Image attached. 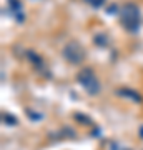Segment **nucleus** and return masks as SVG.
Masks as SVG:
<instances>
[{
    "instance_id": "nucleus-4",
    "label": "nucleus",
    "mask_w": 143,
    "mask_h": 150,
    "mask_svg": "<svg viewBox=\"0 0 143 150\" xmlns=\"http://www.w3.org/2000/svg\"><path fill=\"white\" fill-rule=\"evenodd\" d=\"M8 8H10V12L15 15V20L17 22H22L23 20V13H22V2L20 0H8Z\"/></svg>"
},
{
    "instance_id": "nucleus-7",
    "label": "nucleus",
    "mask_w": 143,
    "mask_h": 150,
    "mask_svg": "<svg viewBox=\"0 0 143 150\" xmlns=\"http://www.w3.org/2000/svg\"><path fill=\"white\" fill-rule=\"evenodd\" d=\"M117 10H118V8H117V5H111V7H108V13H110V15H111V13H117Z\"/></svg>"
},
{
    "instance_id": "nucleus-3",
    "label": "nucleus",
    "mask_w": 143,
    "mask_h": 150,
    "mask_svg": "<svg viewBox=\"0 0 143 150\" xmlns=\"http://www.w3.org/2000/svg\"><path fill=\"white\" fill-rule=\"evenodd\" d=\"M62 55L68 64L78 65L85 60V48L82 47V43L77 40H70L68 43H65L62 48Z\"/></svg>"
},
{
    "instance_id": "nucleus-2",
    "label": "nucleus",
    "mask_w": 143,
    "mask_h": 150,
    "mask_svg": "<svg viewBox=\"0 0 143 150\" xmlns=\"http://www.w3.org/2000/svg\"><path fill=\"white\" fill-rule=\"evenodd\" d=\"M77 80H78V83L83 87V90L87 92L88 95H97L101 88L98 77H97L95 72L92 69H88V67L82 69L78 74H77Z\"/></svg>"
},
{
    "instance_id": "nucleus-1",
    "label": "nucleus",
    "mask_w": 143,
    "mask_h": 150,
    "mask_svg": "<svg viewBox=\"0 0 143 150\" xmlns=\"http://www.w3.org/2000/svg\"><path fill=\"white\" fill-rule=\"evenodd\" d=\"M120 20H122V25L125 27V30L132 33L138 32V28H140V7L133 2L125 4L120 10Z\"/></svg>"
},
{
    "instance_id": "nucleus-6",
    "label": "nucleus",
    "mask_w": 143,
    "mask_h": 150,
    "mask_svg": "<svg viewBox=\"0 0 143 150\" xmlns=\"http://www.w3.org/2000/svg\"><path fill=\"white\" fill-rule=\"evenodd\" d=\"M95 42H97V43H100V45H106L105 35H97V37H95Z\"/></svg>"
},
{
    "instance_id": "nucleus-5",
    "label": "nucleus",
    "mask_w": 143,
    "mask_h": 150,
    "mask_svg": "<svg viewBox=\"0 0 143 150\" xmlns=\"http://www.w3.org/2000/svg\"><path fill=\"white\" fill-rule=\"evenodd\" d=\"M87 2H88V4H92L95 8H98V7H101L103 4H105V0H87Z\"/></svg>"
}]
</instances>
